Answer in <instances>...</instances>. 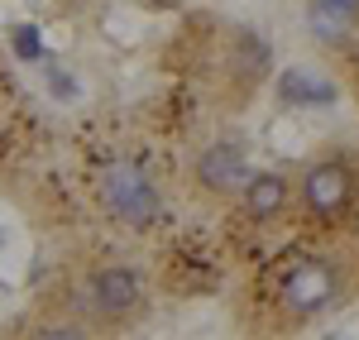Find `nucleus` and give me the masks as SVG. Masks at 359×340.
Masks as SVG:
<instances>
[{
  "label": "nucleus",
  "instance_id": "obj_4",
  "mask_svg": "<svg viewBox=\"0 0 359 340\" xmlns=\"http://www.w3.org/2000/svg\"><path fill=\"white\" fill-rule=\"evenodd\" d=\"M86 292H91V307L101 316H111V321H125V316L144 302V283H139L135 268H125V264L96 268L91 283H86Z\"/></svg>",
  "mask_w": 359,
  "mask_h": 340
},
{
  "label": "nucleus",
  "instance_id": "obj_1",
  "mask_svg": "<svg viewBox=\"0 0 359 340\" xmlns=\"http://www.w3.org/2000/svg\"><path fill=\"white\" fill-rule=\"evenodd\" d=\"M355 197H359V182H355V168L345 158H316L311 168L302 172V206L311 221L321 226H335L355 211Z\"/></svg>",
  "mask_w": 359,
  "mask_h": 340
},
{
  "label": "nucleus",
  "instance_id": "obj_3",
  "mask_svg": "<svg viewBox=\"0 0 359 340\" xmlns=\"http://www.w3.org/2000/svg\"><path fill=\"white\" fill-rule=\"evenodd\" d=\"M106 206H111V216H120L125 226H135V230L154 226L158 211H163L158 187H154L139 168H130V163H120V168L106 172Z\"/></svg>",
  "mask_w": 359,
  "mask_h": 340
},
{
  "label": "nucleus",
  "instance_id": "obj_9",
  "mask_svg": "<svg viewBox=\"0 0 359 340\" xmlns=\"http://www.w3.org/2000/svg\"><path fill=\"white\" fill-rule=\"evenodd\" d=\"M15 53H20V57H43L39 29H15Z\"/></svg>",
  "mask_w": 359,
  "mask_h": 340
},
{
  "label": "nucleus",
  "instance_id": "obj_5",
  "mask_svg": "<svg viewBox=\"0 0 359 340\" xmlns=\"http://www.w3.org/2000/svg\"><path fill=\"white\" fill-rule=\"evenodd\" d=\"M245 177H249V163L240 144H211L196 158V182H201L206 197H240Z\"/></svg>",
  "mask_w": 359,
  "mask_h": 340
},
{
  "label": "nucleus",
  "instance_id": "obj_2",
  "mask_svg": "<svg viewBox=\"0 0 359 340\" xmlns=\"http://www.w3.org/2000/svg\"><path fill=\"white\" fill-rule=\"evenodd\" d=\"M278 297H283V307L297 316V321L321 316L340 297V268H335L331 259H297V264L283 268Z\"/></svg>",
  "mask_w": 359,
  "mask_h": 340
},
{
  "label": "nucleus",
  "instance_id": "obj_7",
  "mask_svg": "<svg viewBox=\"0 0 359 340\" xmlns=\"http://www.w3.org/2000/svg\"><path fill=\"white\" fill-rule=\"evenodd\" d=\"M278 96L292 106H331L335 101V86L326 77H316V72H306V67H287L283 77H278Z\"/></svg>",
  "mask_w": 359,
  "mask_h": 340
},
{
  "label": "nucleus",
  "instance_id": "obj_10",
  "mask_svg": "<svg viewBox=\"0 0 359 340\" xmlns=\"http://www.w3.org/2000/svg\"><path fill=\"white\" fill-rule=\"evenodd\" d=\"M53 91L57 96H77V82L72 77H53Z\"/></svg>",
  "mask_w": 359,
  "mask_h": 340
},
{
  "label": "nucleus",
  "instance_id": "obj_8",
  "mask_svg": "<svg viewBox=\"0 0 359 340\" xmlns=\"http://www.w3.org/2000/svg\"><path fill=\"white\" fill-rule=\"evenodd\" d=\"M311 29L321 39H340L359 25V0H311Z\"/></svg>",
  "mask_w": 359,
  "mask_h": 340
},
{
  "label": "nucleus",
  "instance_id": "obj_6",
  "mask_svg": "<svg viewBox=\"0 0 359 340\" xmlns=\"http://www.w3.org/2000/svg\"><path fill=\"white\" fill-rule=\"evenodd\" d=\"M287 201H292V187L278 172H249L245 187H240V211L254 226H273L278 216L287 211Z\"/></svg>",
  "mask_w": 359,
  "mask_h": 340
}]
</instances>
